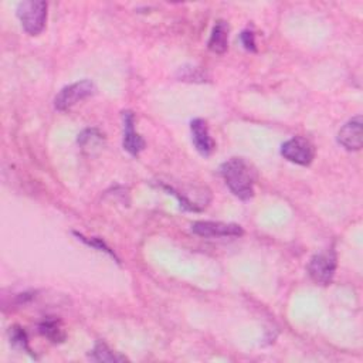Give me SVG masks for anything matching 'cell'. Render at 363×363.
Wrapping results in <instances>:
<instances>
[{"label": "cell", "instance_id": "cell-3", "mask_svg": "<svg viewBox=\"0 0 363 363\" xmlns=\"http://www.w3.org/2000/svg\"><path fill=\"white\" fill-rule=\"evenodd\" d=\"M95 91H96L95 84L89 79H82V81L69 84L57 94V96L54 98V106L57 111L64 112L72 108L79 101L94 95Z\"/></svg>", "mask_w": 363, "mask_h": 363}, {"label": "cell", "instance_id": "cell-5", "mask_svg": "<svg viewBox=\"0 0 363 363\" xmlns=\"http://www.w3.org/2000/svg\"><path fill=\"white\" fill-rule=\"evenodd\" d=\"M281 155L292 163L308 166L315 157V147L306 138L294 136L282 143Z\"/></svg>", "mask_w": 363, "mask_h": 363}, {"label": "cell", "instance_id": "cell-11", "mask_svg": "<svg viewBox=\"0 0 363 363\" xmlns=\"http://www.w3.org/2000/svg\"><path fill=\"white\" fill-rule=\"evenodd\" d=\"M89 359L95 360V362H123V360H126L125 356L115 353L104 342H96L95 347L89 353Z\"/></svg>", "mask_w": 363, "mask_h": 363}, {"label": "cell", "instance_id": "cell-7", "mask_svg": "<svg viewBox=\"0 0 363 363\" xmlns=\"http://www.w3.org/2000/svg\"><path fill=\"white\" fill-rule=\"evenodd\" d=\"M362 116L357 115L352 118L349 122H346L339 133H337V142L346 149V150H359L363 145V128H362Z\"/></svg>", "mask_w": 363, "mask_h": 363}, {"label": "cell", "instance_id": "cell-15", "mask_svg": "<svg viewBox=\"0 0 363 363\" xmlns=\"http://www.w3.org/2000/svg\"><path fill=\"white\" fill-rule=\"evenodd\" d=\"M179 74H180V78L184 81H203L204 79L203 72L194 67H190V68L183 67V68H180Z\"/></svg>", "mask_w": 363, "mask_h": 363}, {"label": "cell", "instance_id": "cell-9", "mask_svg": "<svg viewBox=\"0 0 363 363\" xmlns=\"http://www.w3.org/2000/svg\"><path fill=\"white\" fill-rule=\"evenodd\" d=\"M190 130L196 150L203 156H210L216 147V143L208 133V126L206 121L200 118L193 119L190 122Z\"/></svg>", "mask_w": 363, "mask_h": 363}, {"label": "cell", "instance_id": "cell-13", "mask_svg": "<svg viewBox=\"0 0 363 363\" xmlns=\"http://www.w3.org/2000/svg\"><path fill=\"white\" fill-rule=\"evenodd\" d=\"M40 332L48 337L52 342H62L64 332L61 330V328L58 326V323L55 320H45L40 325Z\"/></svg>", "mask_w": 363, "mask_h": 363}, {"label": "cell", "instance_id": "cell-16", "mask_svg": "<svg viewBox=\"0 0 363 363\" xmlns=\"http://www.w3.org/2000/svg\"><path fill=\"white\" fill-rule=\"evenodd\" d=\"M240 40L244 45L245 50L248 51H257V47H255V38H254V33L250 31V30H244L240 35Z\"/></svg>", "mask_w": 363, "mask_h": 363}, {"label": "cell", "instance_id": "cell-8", "mask_svg": "<svg viewBox=\"0 0 363 363\" xmlns=\"http://www.w3.org/2000/svg\"><path fill=\"white\" fill-rule=\"evenodd\" d=\"M122 121H123V149L136 156L140 150L145 149V139L135 132V115L130 111L122 112Z\"/></svg>", "mask_w": 363, "mask_h": 363}, {"label": "cell", "instance_id": "cell-10", "mask_svg": "<svg viewBox=\"0 0 363 363\" xmlns=\"http://www.w3.org/2000/svg\"><path fill=\"white\" fill-rule=\"evenodd\" d=\"M207 47L214 54H224L228 47V24L224 20H218L210 34Z\"/></svg>", "mask_w": 363, "mask_h": 363}, {"label": "cell", "instance_id": "cell-12", "mask_svg": "<svg viewBox=\"0 0 363 363\" xmlns=\"http://www.w3.org/2000/svg\"><path fill=\"white\" fill-rule=\"evenodd\" d=\"M104 135L98 129H85L78 135V143L82 149H94L99 147L104 138Z\"/></svg>", "mask_w": 363, "mask_h": 363}, {"label": "cell", "instance_id": "cell-6", "mask_svg": "<svg viewBox=\"0 0 363 363\" xmlns=\"http://www.w3.org/2000/svg\"><path fill=\"white\" fill-rule=\"evenodd\" d=\"M191 231L200 237H238L242 235V228L238 224L221 221H196L191 224Z\"/></svg>", "mask_w": 363, "mask_h": 363}, {"label": "cell", "instance_id": "cell-14", "mask_svg": "<svg viewBox=\"0 0 363 363\" xmlns=\"http://www.w3.org/2000/svg\"><path fill=\"white\" fill-rule=\"evenodd\" d=\"M10 343L17 347V349H21V350H26V352H31L30 347H28V342H27V335L26 332L20 328V326H13L10 328Z\"/></svg>", "mask_w": 363, "mask_h": 363}, {"label": "cell", "instance_id": "cell-2", "mask_svg": "<svg viewBox=\"0 0 363 363\" xmlns=\"http://www.w3.org/2000/svg\"><path fill=\"white\" fill-rule=\"evenodd\" d=\"M17 17L30 35H37L43 31L47 20V3L43 0H27L17 6Z\"/></svg>", "mask_w": 363, "mask_h": 363}, {"label": "cell", "instance_id": "cell-4", "mask_svg": "<svg viewBox=\"0 0 363 363\" xmlns=\"http://www.w3.org/2000/svg\"><path fill=\"white\" fill-rule=\"evenodd\" d=\"M336 264L337 258L333 248L320 251L315 254L308 264L309 277L319 285H328L335 275Z\"/></svg>", "mask_w": 363, "mask_h": 363}, {"label": "cell", "instance_id": "cell-1", "mask_svg": "<svg viewBox=\"0 0 363 363\" xmlns=\"http://www.w3.org/2000/svg\"><path fill=\"white\" fill-rule=\"evenodd\" d=\"M220 174L231 193L241 199L250 200L254 196L255 170L242 157H231L220 166Z\"/></svg>", "mask_w": 363, "mask_h": 363}]
</instances>
